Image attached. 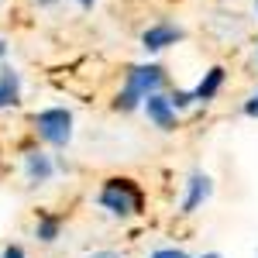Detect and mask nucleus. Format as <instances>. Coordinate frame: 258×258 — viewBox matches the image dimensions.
<instances>
[{
	"label": "nucleus",
	"instance_id": "nucleus-2",
	"mask_svg": "<svg viewBox=\"0 0 258 258\" xmlns=\"http://www.w3.org/2000/svg\"><path fill=\"white\" fill-rule=\"evenodd\" d=\"M97 203L117 220H127V217H138L141 207H145V193L135 179L127 176H114V179H103L97 193Z\"/></svg>",
	"mask_w": 258,
	"mask_h": 258
},
{
	"label": "nucleus",
	"instance_id": "nucleus-13",
	"mask_svg": "<svg viewBox=\"0 0 258 258\" xmlns=\"http://www.w3.org/2000/svg\"><path fill=\"white\" fill-rule=\"evenodd\" d=\"M244 114H248V117H258V90L248 97V103H244Z\"/></svg>",
	"mask_w": 258,
	"mask_h": 258
},
{
	"label": "nucleus",
	"instance_id": "nucleus-8",
	"mask_svg": "<svg viewBox=\"0 0 258 258\" xmlns=\"http://www.w3.org/2000/svg\"><path fill=\"white\" fill-rule=\"evenodd\" d=\"M224 83H227V69L224 66H214V69H207L203 73V80L193 86V93H197V103H214L217 93L224 90Z\"/></svg>",
	"mask_w": 258,
	"mask_h": 258
},
{
	"label": "nucleus",
	"instance_id": "nucleus-11",
	"mask_svg": "<svg viewBox=\"0 0 258 258\" xmlns=\"http://www.w3.org/2000/svg\"><path fill=\"white\" fill-rule=\"evenodd\" d=\"M169 100H172V107H176V110H189V107L197 103V93H193V90H172Z\"/></svg>",
	"mask_w": 258,
	"mask_h": 258
},
{
	"label": "nucleus",
	"instance_id": "nucleus-20",
	"mask_svg": "<svg viewBox=\"0 0 258 258\" xmlns=\"http://www.w3.org/2000/svg\"><path fill=\"white\" fill-rule=\"evenodd\" d=\"M0 172H4V169H0Z\"/></svg>",
	"mask_w": 258,
	"mask_h": 258
},
{
	"label": "nucleus",
	"instance_id": "nucleus-12",
	"mask_svg": "<svg viewBox=\"0 0 258 258\" xmlns=\"http://www.w3.org/2000/svg\"><path fill=\"white\" fill-rule=\"evenodd\" d=\"M152 258H189V255H186L182 248H155Z\"/></svg>",
	"mask_w": 258,
	"mask_h": 258
},
{
	"label": "nucleus",
	"instance_id": "nucleus-9",
	"mask_svg": "<svg viewBox=\"0 0 258 258\" xmlns=\"http://www.w3.org/2000/svg\"><path fill=\"white\" fill-rule=\"evenodd\" d=\"M18 103H21V76H18V69L4 66L0 69V110L18 107Z\"/></svg>",
	"mask_w": 258,
	"mask_h": 258
},
{
	"label": "nucleus",
	"instance_id": "nucleus-18",
	"mask_svg": "<svg viewBox=\"0 0 258 258\" xmlns=\"http://www.w3.org/2000/svg\"><path fill=\"white\" fill-rule=\"evenodd\" d=\"M4 52H7V48H4V41H0V55H4Z\"/></svg>",
	"mask_w": 258,
	"mask_h": 258
},
{
	"label": "nucleus",
	"instance_id": "nucleus-15",
	"mask_svg": "<svg viewBox=\"0 0 258 258\" xmlns=\"http://www.w3.org/2000/svg\"><path fill=\"white\" fill-rule=\"evenodd\" d=\"M90 258H120V255H117V251H93Z\"/></svg>",
	"mask_w": 258,
	"mask_h": 258
},
{
	"label": "nucleus",
	"instance_id": "nucleus-6",
	"mask_svg": "<svg viewBox=\"0 0 258 258\" xmlns=\"http://www.w3.org/2000/svg\"><path fill=\"white\" fill-rule=\"evenodd\" d=\"M210 197H214V179L207 176V172H193V176L186 179V197L179 203V210L182 214H197Z\"/></svg>",
	"mask_w": 258,
	"mask_h": 258
},
{
	"label": "nucleus",
	"instance_id": "nucleus-5",
	"mask_svg": "<svg viewBox=\"0 0 258 258\" xmlns=\"http://www.w3.org/2000/svg\"><path fill=\"white\" fill-rule=\"evenodd\" d=\"M141 110H145V117H148V124L152 127H159V131H176L179 127V110L172 107V100H169V93H152V97L141 103Z\"/></svg>",
	"mask_w": 258,
	"mask_h": 258
},
{
	"label": "nucleus",
	"instance_id": "nucleus-7",
	"mask_svg": "<svg viewBox=\"0 0 258 258\" xmlns=\"http://www.w3.org/2000/svg\"><path fill=\"white\" fill-rule=\"evenodd\" d=\"M52 176H55L52 155H45L38 148L24 152V179H28V186H45V182H52Z\"/></svg>",
	"mask_w": 258,
	"mask_h": 258
},
{
	"label": "nucleus",
	"instance_id": "nucleus-3",
	"mask_svg": "<svg viewBox=\"0 0 258 258\" xmlns=\"http://www.w3.org/2000/svg\"><path fill=\"white\" fill-rule=\"evenodd\" d=\"M31 124H35V135H38L45 145H52V148H66L69 141H73V110L69 107H45V110H38L35 117H31Z\"/></svg>",
	"mask_w": 258,
	"mask_h": 258
},
{
	"label": "nucleus",
	"instance_id": "nucleus-1",
	"mask_svg": "<svg viewBox=\"0 0 258 258\" xmlns=\"http://www.w3.org/2000/svg\"><path fill=\"white\" fill-rule=\"evenodd\" d=\"M162 86H165V69H162L159 62H145V66H135V69L124 76V86H120L117 100H114V110H120V114H131V110H138L141 103L152 97V93H159Z\"/></svg>",
	"mask_w": 258,
	"mask_h": 258
},
{
	"label": "nucleus",
	"instance_id": "nucleus-19",
	"mask_svg": "<svg viewBox=\"0 0 258 258\" xmlns=\"http://www.w3.org/2000/svg\"><path fill=\"white\" fill-rule=\"evenodd\" d=\"M255 14H258V0H255Z\"/></svg>",
	"mask_w": 258,
	"mask_h": 258
},
{
	"label": "nucleus",
	"instance_id": "nucleus-16",
	"mask_svg": "<svg viewBox=\"0 0 258 258\" xmlns=\"http://www.w3.org/2000/svg\"><path fill=\"white\" fill-rule=\"evenodd\" d=\"M200 258H220V255H217V251H207V255H200Z\"/></svg>",
	"mask_w": 258,
	"mask_h": 258
},
{
	"label": "nucleus",
	"instance_id": "nucleus-14",
	"mask_svg": "<svg viewBox=\"0 0 258 258\" xmlns=\"http://www.w3.org/2000/svg\"><path fill=\"white\" fill-rule=\"evenodd\" d=\"M0 258H28V255H24V248H18V244H7L0 251Z\"/></svg>",
	"mask_w": 258,
	"mask_h": 258
},
{
	"label": "nucleus",
	"instance_id": "nucleus-4",
	"mask_svg": "<svg viewBox=\"0 0 258 258\" xmlns=\"http://www.w3.org/2000/svg\"><path fill=\"white\" fill-rule=\"evenodd\" d=\"M186 38V28L176 24V21H155V24H148L145 31H141V48L148 52V55H159L165 48H172L179 41Z\"/></svg>",
	"mask_w": 258,
	"mask_h": 258
},
{
	"label": "nucleus",
	"instance_id": "nucleus-17",
	"mask_svg": "<svg viewBox=\"0 0 258 258\" xmlns=\"http://www.w3.org/2000/svg\"><path fill=\"white\" fill-rule=\"evenodd\" d=\"M76 4H83V7H93V0H76Z\"/></svg>",
	"mask_w": 258,
	"mask_h": 258
},
{
	"label": "nucleus",
	"instance_id": "nucleus-10",
	"mask_svg": "<svg viewBox=\"0 0 258 258\" xmlns=\"http://www.w3.org/2000/svg\"><path fill=\"white\" fill-rule=\"evenodd\" d=\"M59 238H62V217H55V214H41V217L35 220V241H41V244H55Z\"/></svg>",
	"mask_w": 258,
	"mask_h": 258
}]
</instances>
